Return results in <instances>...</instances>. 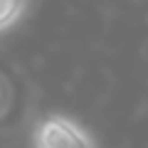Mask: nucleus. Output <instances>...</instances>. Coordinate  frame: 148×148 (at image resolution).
<instances>
[{
	"mask_svg": "<svg viewBox=\"0 0 148 148\" xmlns=\"http://www.w3.org/2000/svg\"><path fill=\"white\" fill-rule=\"evenodd\" d=\"M25 10V0H0V30L10 27Z\"/></svg>",
	"mask_w": 148,
	"mask_h": 148,
	"instance_id": "f03ea898",
	"label": "nucleus"
},
{
	"mask_svg": "<svg viewBox=\"0 0 148 148\" xmlns=\"http://www.w3.org/2000/svg\"><path fill=\"white\" fill-rule=\"evenodd\" d=\"M35 143L37 148H96L86 131H82L64 116H47L45 121H40L35 131Z\"/></svg>",
	"mask_w": 148,
	"mask_h": 148,
	"instance_id": "f257e3e1",
	"label": "nucleus"
}]
</instances>
